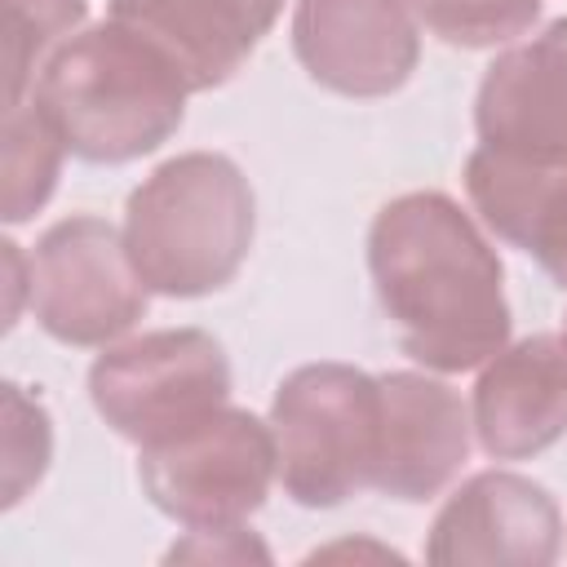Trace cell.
<instances>
[{
    "instance_id": "cell-14",
    "label": "cell",
    "mask_w": 567,
    "mask_h": 567,
    "mask_svg": "<svg viewBox=\"0 0 567 567\" xmlns=\"http://www.w3.org/2000/svg\"><path fill=\"white\" fill-rule=\"evenodd\" d=\"M465 195L496 239L536 257L567 292V164L474 146L465 159Z\"/></svg>"
},
{
    "instance_id": "cell-6",
    "label": "cell",
    "mask_w": 567,
    "mask_h": 567,
    "mask_svg": "<svg viewBox=\"0 0 567 567\" xmlns=\"http://www.w3.org/2000/svg\"><path fill=\"white\" fill-rule=\"evenodd\" d=\"M89 399L120 439L146 447L230 403V359L204 328H155L102 346Z\"/></svg>"
},
{
    "instance_id": "cell-13",
    "label": "cell",
    "mask_w": 567,
    "mask_h": 567,
    "mask_svg": "<svg viewBox=\"0 0 567 567\" xmlns=\"http://www.w3.org/2000/svg\"><path fill=\"white\" fill-rule=\"evenodd\" d=\"M284 0H111L106 18L146 35L190 84L221 89L279 22Z\"/></svg>"
},
{
    "instance_id": "cell-4",
    "label": "cell",
    "mask_w": 567,
    "mask_h": 567,
    "mask_svg": "<svg viewBox=\"0 0 567 567\" xmlns=\"http://www.w3.org/2000/svg\"><path fill=\"white\" fill-rule=\"evenodd\" d=\"M279 483L301 509H332L372 487L381 452V377L354 363H301L270 399Z\"/></svg>"
},
{
    "instance_id": "cell-12",
    "label": "cell",
    "mask_w": 567,
    "mask_h": 567,
    "mask_svg": "<svg viewBox=\"0 0 567 567\" xmlns=\"http://www.w3.org/2000/svg\"><path fill=\"white\" fill-rule=\"evenodd\" d=\"M474 439L492 461H527L567 434V337L532 332L496 350L470 403Z\"/></svg>"
},
{
    "instance_id": "cell-3",
    "label": "cell",
    "mask_w": 567,
    "mask_h": 567,
    "mask_svg": "<svg viewBox=\"0 0 567 567\" xmlns=\"http://www.w3.org/2000/svg\"><path fill=\"white\" fill-rule=\"evenodd\" d=\"M257 199L244 168L221 151H182L128 190L124 248L159 297H208L248 261Z\"/></svg>"
},
{
    "instance_id": "cell-20",
    "label": "cell",
    "mask_w": 567,
    "mask_h": 567,
    "mask_svg": "<svg viewBox=\"0 0 567 567\" xmlns=\"http://www.w3.org/2000/svg\"><path fill=\"white\" fill-rule=\"evenodd\" d=\"M563 337H567V319H563Z\"/></svg>"
},
{
    "instance_id": "cell-8",
    "label": "cell",
    "mask_w": 567,
    "mask_h": 567,
    "mask_svg": "<svg viewBox=\"0 0 567 567\" xmlns=\"http://www.w3.org/2000/svg\"><path fill=\"white\" fill-rule=\"evenodd\" d=\"M563 554V514L545 483L514 470L470 474L434 514L425 558L439 567H549Z\"/></svg>"
},
{
    "instance_id": "cell-10",
    "label": "cell",
    "mask_w": 567,
    "mask_h": 567,
    "mask_svg": "<svg viewBox=\"0 0 567 567\" xmlns=\"http://www.w3.org/2000/svg\"><path fill=\"white\" fill-rule=\"evenodd\" d=\"M474 421L465 399L425 372H381V452L372 487L394 501L439 496L470 461Z\"/></svg>"
},
{
    "instance_id": "cell-7",
    "label": "cell",
    "mask_w": 567,
    "mask_h": 567,
    "mask_svg": "<svg viewBox=\"0 0 567 567\" xmlns=\"http://www.w3.org/2000/svg\"><path fill=\"white\" fill-rule=\"evenodd\" d=\"M27 279L31 319L53 341L80 350L120 341L151 301V288L124 248V230L93 213L53 221L27 257Z\"/></svg>"
},
{
    "instance_id": "cell-9",
    "label": "cell",
    "mask_w": 567,
    "mask_h": 567,
    "mask_svg": "<svg viewBox=\"0 0 567 567\" xmlns=\"http://www.w3.org/2000/svg\"><path fill=\"white\" fill-rule=\"evenodd\" d=\"M292 53L341 97H390L421 62L412 0H297Z\"/></svg>"
},
{
    "instance_id": "cell-16",
    "label": "cell",
    "mask_w": 567,
    "mask_h": 567,
    "mask_svg": "<svg viewBox=\"0 0 567 567\" xmlns=\"http://www.w3.org/2000/svg\"><path fill=\"white\" fill-rule=\"evenodd\" d=\"M89 18V0H4V106L22 102L44 58L66 44Z\"/></svg>"
},
{
    "instance_id": "cell-18",
    "label": "cell",
    "mask_w": 567,
    "mask_h": 567,
    "mask_svg": "<svg viewBox=\"0 0 567 567\" xmlns=\"http://www.w3.org/2000/svg\"><path fill=\"white\" fill-rule=\"evenodd\" d=\"M4 505H18L31 483L44 478L53 456V425L40 399H27L22 385H4Z\"/></svg>"
},
{
    "instance_id": "cell-11",
    "label": "cell",
    "mask_w": 567,
    "mask_h": 567,
    "mask_svg": "<svg viewBox=\"0 0 567 567\" xmlns=\"http://www.w3.org/2000/svg\"><path fill=\"white\" fill-rule=\"evenodd\" d=\"M474 128L483 146L567 164V13L509 44L478 80Z\"/></svg>"
},
{
    "instance_id": "cell-1",
    "label": "cell",
    "mask_w": 567,
    "mask_h": 567,
    "mask_svg": "<svg viewBox=\"0 0 567 567\" xmlns=\"http://www.w3.org/2000/svg\"><path fill=\"white\" fill-rule=\"evenodd\" d=\"M368 275L403 354L421 368L470 372L509 346L505 266L447 190H408L377 208Z\"/></svg>"
},
{
    "instance_id": "cell-15",
    "label": "cell",
    "mask_w": 567,
    "mask_h": 567,
    "mask_svg": "<svg viewBox=\"0 0 567 567\" xmlns=\"http://www.w3.org/2000/svg\"><path fill=\"white\" fill-rule=\"evenodd\" d=\"M62 137L31 97L4 106V221L18 226L40 213L62 173Z\"/></svg>"
},
{
    "instance_id": "cell-5",
    "label": "cell",
    "mask_w": 567,
    "mask_h": 567,
    "mask_svg": "<svg viewBox=\"0 0 567 567\" xmlns=\"http://www.w3.org/2000/svg\"><path fill=\"white\" fill-rule=\"evenodd\" d=\"M142 492L182 527L248 523L279 478L270 421L248 408H217L204 421L137 447Z\"/></svg>"
},
{
    "instance_id": "cell-2",
    "label": "cell",
    "mask_w": 567,
    "mask_h": 567,
    "mask_svg": "<svg viewBox=\"0 0 567 567\" xmlns=\"http://www.w3.org/2000/svg\"><path fill=\"white\" fill-rule=\"evenodd\" d=\"M27 97L71 155L128 164L182 128L190 84L146 35L102 18L44 58Z\"/></svg>"
},
{
    "instance_id": "cell-17",
    "label": "cell",
    "mask_w": 567,
    "mask_h": 567,
    "mask_svg": "<svg viewBox=\"0 0 567 567\" xmlns=\"http://www.w3.org/2000/svg\"><path fill=\"white\" fill-rule=\"evenodd\" d=\"M412 9L452 49L514 44L540 18V0H412Z\"/></svg>"
},
{
    "instance_id": "cell-19",
    "label": "cell",
    "mask_w": 567,
    "mask_h": 567,
    "mask_svg": "<svg viewBox=\"0 0 567 567\" xmlns=\"http://www.w3.org/2000/svg\"><path fill=\"white\" fill-rule=\"evenodd\" d=\"M164 558H199V563H248V558H261L270 563V549L239 527H190L186 540H177Z\"/></svg>"
}]
</instances>
